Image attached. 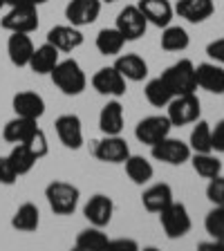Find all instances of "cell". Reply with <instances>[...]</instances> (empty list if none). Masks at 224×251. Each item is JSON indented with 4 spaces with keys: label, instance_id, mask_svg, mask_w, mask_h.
<instances>
[{
    "label": "cell",
    "instance_id": "6da1fadb",
    "mask_svg": "<svg viewBox=\"0 0 224 251\" xmlns=\"http://www.w3.org/2000/svg\"><path fill=\"white\" fill-rule=\"evenodd\" d=\"M50 76H52L54 85L65 97H78V94H83V90L88 88V76H85L83 68L78 65V61H74V58L58 61L56 68L50 72Z\"/></svg>",
    "mask_w": 224,
    "mask_h": 251
},
{
    "label": "cell",
    "instance_id": "7a4b0ae2",
    "mask_svg": "<svg viewBox=\"0 0 224 251\" xmlns=\"http://www.w3.org/2000/svg\"><path fill=\"white\" fill-rule=\"evenodd\" d=\"M45 200L56 215H72L78 206L81 191H78V186H74L70 182L54 179L45 186Z\"/></svg>",
    "mask_w": 224,
    "mask_h": 251
},
{
    "label": "cell",
    "instance_id": "3957f363",
    "mask_svg": "<svg viewBox=\"0 0 224 251\" xmlns=\"http://www.w3.org/2000/svg\"><path fill=\"white\" fill-rule=\"evenodd\" d=\"M162 78L173 90V94H193L198 92V76H195V65L191 58H179L177 63L168 65L162 72Z\"/></svg>",
    "mask_w": 224,
    "mask_h": 251
},
{
    "label": "cell",
    "instance_id": "277c9868",
    "mask_svg": "<svg viewBox=\"0 0 224 251\" xmlns=\"http://www.w3.org/2000/svg\"><path fill=\"white\" fill-rule=\"evenodd\" d=\"M159 225H162L166 238L177 240V238H184V235L191 231L193 220H191V213H188V209L182 202H175V200H173L166 209L159 213Z\"/></svg>",
    "mask_w": 224,
    "mask_h": 251
},
{
    "label": "cell",
    "instance_id": "5b68a950",
    "mask_svg": "<svg viewBox=\"0 0 224 251\" xmlns=\"http://www.w3.org/2000/svg\"><path fill=\"white\" fill-rule=\"evenodd\" d=\"M202 115V103H199L198 94H177L173 97L171 103L166 105V117L171 119L173 126H188L195 124Z\"/></svg>",
    "mask_w": 224,
    "mask_h": 251
},
{
    "label": "cell",
    "instance_id": "8992f818",
    "mask_svg": "<svg viewBox=\"0 0 224 251\" xmlns=\"http://www.w3.org/2000/svg\"><path fill=\"white\" fill-rule=\"evenodd\" d=\"M38 7L31 5H14L7 9V14L0 18V27L9 34L21 31V34H31L38 29Z\"/></svg>",
    "mask_w": 224,
    "mask_h": 251
},
{
    "label": "cell",
    "instance_id": "52a82bcc",
    "mask_svg": "<svg viewBox=\"0 0 224 251\" xmlns=\"http://www.w3.org/2000/svg\"><path fill=\"white\" fill-rule=\"evenodd\" d=\"M92 155L103 164H124L130 152V144L121 135H103L92 144Z\"/></svg>",
    "mask_w": 224,
    "mask_h": 251
},
{
    "label": "cell",
    "instance_id": "ba28073f",
    "mask_svg": "<svg viewBox=\"0 0 224 251\" xmlns=\"http://www.w3.org/2000/svg\"><path fill=\"white\" fill-rule=\"evenodd\" d=\"M150 155H152V159L164 162L168 166H182L184 162L191 159L193 151H191V146H188L186 141L175 139V137L168 135L162 141H157L155 146H150Z\"/></svg>",
    "mask_w": 224,
    "mask_h": 251
},
{
    "label": "cell",
    "instance_id": "9c48e42d",
    "mask_svg": "<svg viewBox=\"0 0 224 251\" xmlns=\"http://www.w3.org/2000/svg\"><path fill=\"white\" fill-rule=\"evenodd\" d=\"M171 130H173V124L166 115H150V117H144L135 126V137L139 144L155 146L157 141H162L164 137L171 135Z\"/></svg>",
    "mask_w": 224,
    "mask_h": 251
},
{
    "label": "cell",
    "instance_id": "30bf717a",
    "mask_svg": "<svg viewBox=\"0 0 224 251\" xmlns=\"http://www.w3.org/2000/svg\"><path fill=\"white\" fill-rule=\"evenodd\" d=\"M117 29L124 34L125 43L130 41H139L148 29V21L144 18V14L139 11L137 5H125L124 9L117 14Z\"/></svg>",
    "mask_w": 224,
    "mask_h": 251
},
{
    "label": "cell",
    "instance_id": "8fae6325",
    "mask_svg": "<svg viewBox=\"0 0 224 251\" xmlns=\"http://www.w3.org/2000/svg\"><path fill=\"white\" fill-rule=\"evenodd\" d=\"M92 88L97 90L99 94H103V97H112V99H121L125 94V81L124 76L119 74V70L115 68V65H108V68H101L94 72L92 76Z\"/></svg>",
    "mask_w": 224,
    "mask_h": 251
},
{
    "label": "cell",
    "instance_id": "7c38bea8",
    "mask_svg": "<svg viewBox=\"0 0 224 251\" xmlns=\"http://www.w3.org/2000/svg\"><path fill=\"white\" fill-rule=\"evenodd\" d=\"M54 130L58 141L70 151H78L83 146V124L78 115H61L54 121Z\"/></svg>",
    "mask_w": 224,
    "mask_h": 251
},
{
    "label": "cell",
    "instance_id": "4fadbf2b",
    "mask_svg": "<svg viewBox=\"0 0 224 251\" xmlns=\"http://www.w3.org/2000/svg\"><path fill=\"white\" fill-rule=\"evenodd\" d=\"M101 0H70L65 5V18L74 27H88L97 23L101 14Z\"/></svg>",
    "mask_w": 224,
    "mask_h": 251
},
{
    "label": "cell",
    "instance_id": "5bb4252c",
    "mask_svg": "<svg viewBox=\"0 0 224 251\" xmlns=\"http://www.w3.org/2000/svg\"><path fill=\"white\" fill-rule=\"evenodd\" d=\"M83 215H85V220H88L90 225L105 229V226L112 222V215H115V202H112L110 195L97 193L85 202Z\"/></svg>",
    "mask_w": 224,
    "mask_h": 251
},
{
    "label": "cell",
    "instance_id": "9a60e30c",
    "mask_svg": "<svg viewBox=\"0 0 224 251\" xmlns=\"http://www.w3.org/2000/svg\"><path fill=\"white\" fill-rule=\"evenodd\" d=\"M47 43H52L54 47H56L58 52H74V50H78V47L83 45L85 36H83V31H81V27H74V25H56L52 27V29L47 31V36H45Z\"/></svg>",
    "mask_w": 224,
    "mask_h": 251
},
{
    "label": "cell",
    "instance_id": "2e32d148",
    "mask_svg": "<svg viewBox=\"0 0 224 251\" xmlns=\"http://www.w3.org/2000/svg\"><path fill=\"white\" fill-rule=\"evenodd\" d=\"M137 7H139V11L148 21V25H155L159 29L171 25L173 16H175V7L168 0H139Z\"/></svg>",
    "mask_w": 224,
    "mask_h": 251
},
{
    "label": "cell",
    "instance_id": "e0dca14e",
    "mask_svg": "<svg viewBox=\"0 0 224 251\" xmlns=\"http://www.w3.org/2000/svg\"><path fill=\"white\" fill-rule=\"evenodd\" d=\"M11 108H14L16 115H21V117L41 119V117L45 115V99H43L38 92L23 90V92L14 94V99H11Z\"/></svg>",
    "mask_w": 224,
    "mask_h": 251
},
{
    "label": "cell",
    "instance_id": "ac0fdd59",
    "mask_svg": "<svg viewBox=\"0 0 224 251\" xmlns=\"http://www.w3.org/2000/svg\"><path fill=\"white\" fill-rule=\"evenodd\" d=\"M198 88L211 94H224V68L220 63H199L195 65Z\"/></svg>",
    "mask_w": 224,
    "mask_h": 251
},
{
    "label": "cell",
    "instance_id": "d6986e66",
    "mask_svg": "<svg viewBox=\"0 0 224 251\" xmlns=\"http://www.w3.org/2000/svg\"><path fill=\"white\" fill-rule=\"evenodd\" d=\"M213 11H215L213 0H177V5H175V14L179 18H184V21L193 23V25L209 21Z\"/></svg>",
    "mask_w": 224,
    "mask_h": 251
},
{
    "label": "cell",
    "instance_id": "ffe728a7",
    "mask_svg": "<svg viewBox=\"0 0 224 251\" xmlns=\"http://www.w3.org/2000/svg\"><path fill=\"white\" fill-rule=\"evenodd\" d=\"M31 54H34V41H31V36L29 34H21V31H14L9 36V41H7V56H9L11 65L27 68Z\"/></svg>",
    "mask_w": 224,
    "mask_h": 251
},
{
    "label": "cell",
    "instance_id": "44dd1931",
    "mask_svg": "<svg viewBox=\"0 0 224 251\" xmlns=\"http://www.w3.org/2000/svg\"><path fill=\"white\" fill-rule=\"evenodd\" d=\"M173 200H175V195H173V186L166 184V182L152 184V186H148L146 191H144V195H141L144 209H146L148 213H157V215L162 213Z\"/></svg>",
    "mask_w": 224,
    "mask_h": 251
},
{
    "label": "cell",
    "instance_id": "7402d4cb",
    "mask_svg": "<svg viewBox=\"0 0 224 251\" xmlns=\"http://www.w3.org/2000/svg\"><path fill=\"white\" fill-rule=\"evenodd\" d=\"M125 124L124 105L119 103V99H112L101 108L99 112V130L103 135H121Z\"/></svg>",
    "mask_w": 224,
    "mask_h": 251
},
{
    "label": "cell",
    "instance_id": "603a6c76",
    "mask_svg": "<svg viewBox=\"0 0 224 251\" xmlns=\"http://www.w3.org/2000/svg\"><path fill=\"white\" fill-rule=\"evenodd\" d=\"M38 130V119H29V117L16 115L14 119H9L2 128V137L7 144H25L34 132Z\"/></svg>",
    "mask_w": 224,
    "mask_h": 251
},
{
    "label": "cell",
    "instance_id": "cb8c5ba5",
    "mask_svg": "<svg viewBox=\"0 0 224 251\" xmlns=\"http://www.w3.org/2000/svg\"><path fill=\"white\" fill-rule=\"evenodd\" d=\"M115 68L119 70V74L125 81H132V83H139V81H144L148 76V63L135 52L117 54Z\"/></svg>",
    "mask_w": 224,
    "mask_h": 251
},
{
    "label": "cell",
    "instance_id": "d4e9b609",
    "mask_svg": "<svg viewBox=\"0 0 224 251\" xmlns=\"http://www.w3.org/2000/svg\"><path fill=\"white\" fill-rule=\"evenodd\" d=\"M58 61H61V52H58L52 43L45 41L43 45L34 47V54H31L27 68H29L34 74H50L54 68H56Z\"/></svg>",
    "mask_w": 224,
    "mask_h": 251
},
{
    "label": "cell",
    "instance_id": "484cf974",
    "mask_svg": "<svg viewBox=\"0 0 224 251\" xmlns=\"http://www.w3.org/2000/svg\"><path fill=\"white\" fill-rule=\"evenodd\" d=\"M11 226L21 233H34L41 226V211L34 202H25L21 204L16 213L11 215Z\"/></svg>",
    "mask_w": 224,
    "mask_h": 251
},
{
    "label": "cell",
    "instance_id": "4316f807",
    "mask_svg": "<svg viewBox=\"0 0 224 251\" xmlns=\"http://www.w3.org/2000/svg\"><path fill=\"white\" fill-rule=\"evenodd\" d=\"M124 166H125V175H128V177H130V182L137 184V186L148 184L152 179V175H155L152 164L148 162L144 155H130L124 162Z\"/></svg>",
    "mask_w": 224,
    "mask_h": 251
},
{
    "label": "cell",
    "instance_id": "83f0119b",
    "mask_svg": "<svg viewBox=\"0 0 224 251\" xmlns=\"http://www.w3.org/2000/svg\"><path fill=\"white\" fill-rule=\"evenodd\" d=\"M94 45H97L99 54H103V56H117V54H121V50H124L125 38L117 27H103V29L97 34Z\"/></svg>",
    "mask_w": 224,
    "mask_h": 251
},
{
    "label": "cell",
    "instance_id": "f1b7e54d",
    "mask_svg": "<svg viewBox=\"0 0 224 251\" xmlns=\"http://www.w3.org/2000/svg\"><path fill=\"white\" fill-rule=\"evenodd\" d=\"M108 245H110L108 233H105L101 226H94V225H90L88 229H83V231H78L76 242H74L76 249H83V251L108 249Z\"/></svg>",
    "mask_w": 224,
    "mask_h": 251
},
{
    "label": "cell",
    "instance_id": "f546056e",
    "mask_svg": "<svg viewBox=\"0 0 224 251\" xmlns=\"http://www.w3.org/2000/svg\"><path fill=\"white\" fill-rule=\"evenodd\" d=\"M159 43H162L164 52H184L191 45V36H188V31L184 27L168 25V27H164Z\"/></svg>",
    "mask_w": 224,
    "mask_h": 251
},
{
    "label": "cell",
    "instance_id": "4dcf8cb0",
    "mask_svg": "<svg viewBox=\"0 0 224 251\" xmlns=\"http://www.w3.org/2000/svg\"><path fill=\"white\" fill-rule=\"evenodd\" d=\"M191 159H193V171L198 173L199 177L213 179L218 175H222V162L213 152H193Z\"/></svg>",
    "mask_w": 224,
    "mask_h": 251
},
{
    "label": "cell",
    "instance_id": "1f68e13d",
    "mask_svg": "<svg viewBox=\"0 0 224 251\" xmlns=\"http://www.w3.org/2000/svg\"><path fill=\"white\" fill-rule=\"evenodd\" d=\"M144 94H146V101L150 105H155V108H166L168 103H171V99L175 97L173 94V90L166 85V81H164L162 76L157 78H150L146 83V88H144Z\"/></svg>",
    "mask_w": 224,
    "mask_h": 251
},
{
    "label": "cell",
    "instance_id": "d6a6232c",
    "mask_svg": "<svg viewBox=\"0 0 224 251\" xmlns=\"http://www.w3.org/2000/svg\"><path fill=\"white\" fill-rule=\"evenodd\" d=\"M188 146L193 152H213V135H211V124L198 119L195 128L191 130V139Z\"/></svg>",
    "mask_w": 224,
    "mask_h": 251
},
{
    "label": "cell",
    "instance_id": "836d02e7",
    "mask_svg": "<svg viewBox=\"0 0 224 251\" xmlns=\"http://www.w3.org/2000/svg\"><path fill=\"white\" fill-rule=\"evenodd\" d=\"M7 157H9L11 166H14L16 173H18V177L31 173L34 166H36V162H38L36 157H34V152L27 148V144H14V148H11V152Z\"/></svg>",
    "mask_w": 224,
    "mask_h": 251
},
{
    "label": "cell",
    "instance_id": "e575fe53",
    "mask_svg": "<svg viewBox=\"0 0 224 251\" xmlns=\"http://www.w3.org/2000/svg\"><path fill=\"white\" fill-rule=\"evenodd\" d=\"M204 229H206V233H209L213 240L224 238V206H213V209L206 213V218H204Z\"/></svg>",
    "mask_w": 224,
    "mask_h": 251
},
{
    "label": "cell",
    "instance_id": "d590c367",
    "mask_svg": "<svg viewBox=\"0 0 224 251\" xmlns=\"http://www.w3.org/2000/svg\"><path fill=\"white\" fill-rule=\"evenodd\" d=\"M25 144H27V148L34 152V157H36V159H43V157L50 152V141H47V135L41 130V128H38V130L34 132V135H31Z\"/></svg>",
    "mask_w": 224,
    "mask_h": 251
},
{
    "label": "cell",
    "instance_id": "8d00e7d4",
    "mask_svg": "<svg viewBox=\"0 0 224 251\" xmlns=\"http://www.w3.org/2000/svg\"><path fill=\"white\" fill-rule=\"evenodd\" d=\"M206 198L213 206H224V177L218 175V177L209 179V186H206Z\"/></svg>",
    "mask_w": 224,
    "mask_h": 251
},
{
    "label": "cell",
    "instance_id": "74e56055",
    "mask_svg": "<svg viewBox=\"0 0 224 251\" xmlns=\"http://www.w3.org/2000/svg\"><path fill=\"white\" fill-rule=\"evenodd\" d=\"M16 179H18V173L11 166L9 157L0 155V184H2V186H14Z\"/></svg>",
    "mask_w": 224,
    "mask_h": 251
},
{
    "label": "cell",
    "instance_id": "f35d334b",
    "mask_svg": "<svg viewBox=\"0 0 224 251\" xmlns=\"http://www.w3.org/2000/svg\"><path fill=\"white\" fill-rule=\"evenodd\" d=\"M206 54H209V58H213L215 63L224 65V38H215V41H211L209 45H206Z\"/></svg>",
    "mask_w": 224,
    "mask_h": 251
},
{
    "label": "cell",
    "instance_id": "ab89813d",
    "mask_svg": "<svg viewBox=\"0 0 224 251\" xmlns=\"http://www.w3.org/2000/svg\"><path fill=\"white\" fill-rule=\"evenodd\" d=\"M211 135H213V151L224 152V119H220L215 128H211Z\"/></svg>",
    "mask_w": 224,
    "mask_h": 251
},
{
    "label": "cell",
    "instance_id": "60d3db41",
    "mask_svg": "<svg viewBox=\"0 0 224 251\" xmlns=\"http://www.w3.org/2000/svg\"><path fill=\"white\" fill-rule=\"evenodd\" d=\"M108 247H121V249H132V251L139 249V245H137L135 240H124V238H119V240H110Z\"/></svg>",
    "mask_w": 224,
    "mask_h": 251
},
{
    "label": "cell",
    "instance_id": "b9f144b4",
    "mask_svg": "<svg viewBox=\"0 0 224 251\" xmlns=\"http://www.w3.org/2000/svg\"><path fill=\"white\" fill-rule=\"evenodd\" d=\"M47 0H9V5L7 7H14V5H31V7H41L45 5Z\"/></svg>",
    "mask_w": 224,
    "mask_h": 251
},
{
    "label": "cell",
    "instance_id": "7bdbcfd3",
    "mask_svg": "<svg viewBox=\"0 0 224 251\" xmlns=\"http://www.w3.org/2000/svg\"><path fill=\"white\" fill-rule=\"evenodd\" d=\"M7 5H9V0H0V9H5Z\"/></svg>",
    "mask_w": 224,
    "mask_h": 251
},
{
    "label": "cell",
    "instance_id": "ee69618b",
    "mask_svg": "<svg viewBox=\"0 0 224 251\" xmlns=\"http://www.w3.org/2000/svg\"><path fill=\"white\" fill-rule=\"evenodd\" d=\"M101 2H117V0H101Z\"/></svg>",
    "mask_w": 224,
    "mask_h": 251
}]
</instances>
